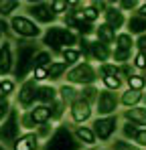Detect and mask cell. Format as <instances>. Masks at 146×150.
<instances>
[{
	"label": "cell",
	"instance_id": "f35d334b",
	"mask_svg": "<svg viewBox=\"0 0 146 150\" xmlns=\"http://www.w3.org/2000/svg\"><path fill=\"white\" fill-rule=\"evenodd\" d=\"M136 142H138L140 146H146V130H138V134H136Z\"/></svg>",
	"mask_w": 146,
	"mask_h": 150
},
{
	"label": "cell",
	"instance_id": "d6986e66",
	"mask_svg": "<svg viewBox=\"0 0 146 150\" xmlns=\"http://www.w3.org/2000/svg\"><path fill=\"white\" fill-rule=\"evenodd\" d=\"M97 39L103 41V43H112V41H114V30L108 25H101L97 28Z\"/></svg>",
	"mask_w": 146,
	"mask_h": 150
},
{
	"label": "cell",
	"instance_id": "8992f818",
	"mask_svg": "<svg viewBox=\"0 0 146 150\" xmlns=\"http://www.w3.org/2000/svg\"><path fill=\"white\" fill-rule=\"evenodd\" d=\"M94 79H96V71L87 63L73 67L71 71L67 73V81H71V83H91Z\"/></svg>",
	"mask_w": 146,
	"mask_h": 150
},
{
	"label": "cell",
	"instance_id": "7dc6e473",
	"mask_svg": "<svg viewBox=\"0 0 146 150\" xmlns=\"http://www.w3.org/2000/svg\"><path fill=\"white\" fill-rule=\"evenodd\" d=\"M140 16H142V18H146V4L140 8Z\"/></svg>",
	"mask_w": 146,
	"mask_h": 150
},
{
	"label": "cell",
	"instance_id": "6da1fadb",
	"mask_svg": "<svg viewBox=\"0 0 146 150\" xmlns=\"http://www.w3.org/2000/svg\"><path fill=\"white\" fill-rule=\"evenodd\" d=\"M45 45L51 49H69V45H75V35L69 28H61V26H51L45 33Z\"/></svg>",
	"mask_w": 146,
	"mask_h": 150
},
{
	"label": "cell",
	"instance_id": "c3c4849f",
	"mask_svg": "<svg viewBox=\"0 0 146 150\" xmlns=\"http://www.w3.org/2000/svg\"><path fill=\"white\" fill-rule=\"evenodd\" d=\"M0 150H6V148H4V144H0Z\"/></svg>",
	"mask_w": 146,
	"mask_h": 150
},
{
	"label": "cell",
	"instance_id": "d6a6232c",
	"mask_svg": "<svg viewBox=\"0 0 146 150\" xmlns=\"http://www.w3.org/2000/svg\"><path fill=\"white\" fill-rule=\"evenodd\" d=\"M103 83L108 87H112V89H118L120 87V79L118 77H103Z\"/></svg>",
	"mask_w": 146,
	"mask_h": 150
},
{
	"label": "cell",
	"instance_id": "7bdbcfd3",
	"mask_svg": "<svg viewBox=\"0 0 146 150\" xmlns=\"http://www.w3.org/2000/svg\"><path fill=\"white\" fill-rule=\"evenodd\" d=\"M126 57H128V51H116V61H124Z\"/></svg>",
	"mask_w": 146,
	"mask_h": 150
},
{
	"label": "cell",
	"instance_id": "f6af8a7d",
	"mask_svg": "<svg viewBox=\"0 0 146 150\" xmlns=\"http://www.w3.org/2000/svg\"><path fill=\"white\" fill-rule=\"evenodd\" d=\"M134 4H136L134 0H124V2H122V6H124V8H134Z\"/></svg>",
	"mask_w": 146,
	"mask_h": 150
},
{
	"label": "cell",
	"instance_id": "603a6c76",
	"mask_svg": "<svg viewBox=\"0 0 146 150\" xmlns=\"http://www.w3.org/2000/svg\"><path fill=\"white\" fill-rule=\"evenodd\" d=\"M91 51H94V55H96L99 61H106L108 59V49H106V45H99V43H94V45H89Z\"/></svg>",
	"mask_w": 146,
	"mask_h": 150
},
{
	"label": "cell",
	"instance_id": "3957f363",
	"mask_svg": "<svg viewBox=\"0 0 146 150\" xmlns=\"http://www.w3.org/2000/svg\"><path fill=\"white\" fill-rule=\"evenodd\" d=\"M77 142L73 140L71 132L67 128H57V132L49 138L47 146L43 150H75Z\"/></svg>",
	"mask_w": 146,
	"mask_h": 150
},
{
	"label": "cell",
	"instance_id": "44dd1931",
	"mask_svg": "<svg viewBox=\"0 0 146 150\" xmlns=\"http://www.w3.org/2000/svg\"><path fill=\"white\" fill-rule=\"evenodd\" d=\"M77 138L87 142V144H94L96 142V134L89 130V128H77Z\"/></svg>",
	"mask_w": 146,
	"mask_h": 150
},
{
	"label": "cell",
	"instance_id": "e575fe53",
	"mask_svg": "<svg viewBox=\"0 0 146 150\" xmlns=\"http://www.w3.org/2000/svg\"><path fill=\"white\" fill-rule=\"evenodd\" d=\"M83 18H87V21H96V18H97V10H96V8H85V10H83Z\"/></svg>",
	"mask_w": 146,
	"mask_h": 150
},
{
	"label": "cell",
	"instance_id": "8d00e7d4",
	"mask_svg": "<svg viewBox=\"0 0 146 150\" xmlns=\"http://www.w3.org/2000/svg\"><path fill=\"white\" fill-rule=\"evenodd\" d=\"M124 134H126L128 138H136V134H138V130H136V126L128 124L126 128H124Z\"/></svg>",
	"mask_w": 146,
	"mask_h": 150
},
{
	"label": "cell",
	"instance_id": "ab89813d",
	"mask_svg": "<svg viewBox=\"0 0 146 150\" xmlns=\"http://www.w3.org/2000/svg\"><path fill=\"white\" fill-rule=\"evenodd\" d=\"M96 93H97V91H96V89H91V87L83 89V98H85V103H87L89 100H94V96H96Z\"/></svg>",
	"mask_w": 146,
	"mask_h": 150
},
{
	"label": "cell",
	"instance_id": "484cf974",
	"mask_svg": "<svg viewBox=\"0 0 146 150\" xmlns=\"http://www.w3.org/2000/svg\"><path fill=\"white\" fill-rule=\"evenodd\" d=\"M21 4L18 2H14V0H10V2H0V14H10L12 10H16Z\"/></svg>",
	"mask_w": 146,
	"mask_h": 150
},
{
	"label": "cell",
	"instance_id": "836d02e7",
	"mask_svg": "<svg viewBox=\"0 0 146 150\" xmlns=\"http://www.w3.org/2000/svg\"><path fill=\"white\" fill-rule=\"evenodd\" d=\"M101 75L103 77H116L118 75V69L112 67V65H106V67H101Z\"/></svg>",
	"mask_w": 146,
	"mask_h": 150
},
{
	"label": "cell",
	"instance_id": "4dcf8cb0",
	"mask_svg": "<svg viewBox=\"0 0 146 150\" xmlns=\"http://www.w3.org/2000/svg\"><path fill=\"white\" fill-rule=\"evenodd\" d=\"M61 96H63V100H65V101L71 100L73 96H75V89L69 87V85H63V87H61Z\"/></svg>",
	"mask_w": 146,
	"mask_h": 150
},
{
	"label": "cell",
	"instance_id": "f1b7e54d",
	"mask_svg": "<svg viewBox=\"0 0 146 150\" xmlns=\"http://www.w3.org/2000/svg\"><path fill=\"white\" fill-rule=\"evenodd\" d=\"M63 59H65V65H67V63H75V61L79 59V53L75 49H65L63 51Z\"/></svg>",
	"mask_w": 146,
	"mask_h": 150
},
{
	"label": "cell",
	"instance_id": "2e32d148",
	"mask_svg": "<svg viewBox=\"0 0 146 150\" xmlns=\"http://www.w3.org/2000/svg\"><path fill=\"white\" fill-rule=\"evenodd\" d=\"M126 118L132 120V122H138V124L146 126V110L144 108H132L126 112Z\"/></svg>",
	"mask_w": 146,
	"mask_h": 150
},
{
	"label": "cell",
	"instance_id": "30bf717a",
	"mask_svg": "<svg viewBox=\"0 0 146 150\" xmlns=\"http://www.w3.org/2000/svg\"><path fill=\"white\" fill-rule=\"evenodd\" d=\"M35 100H37V85H35V81H24L21 91H18V103L23 108H28Z\"/></svg>",
	"mask_w": 146,
	"mask_h": 150
},
{
	"label": "cell",
	"instance_id": "ac0fdd59",
	"mask_svg": "<svg viewBox=\"0 0 146 150\" xmlns=\"http://www.w3.org/2000/svg\"><path fill=\"white\" fill-rule=\"evenodd\" d=\"M65 69H67L65 63H51L47 67V79H59Z\"/></svg>",
	"mask_w": 146,
	"mask_h": 150
},
{
	"label": "cell",
	"instance_id": "9a60e30c",
	"mask_svg": "<svg viewBox=\"0 0 146 150\" xmlns=\"http://www.w3.org/2000/svg\"><path fill=\"white\" fill-rule=\"evenodd\" d=\"M55 96H57V91H55L53 87H49V85L37 87V100L43 101V103H53V101H55Z\"/></svg>",
	"mask_w": 146,
	"mask_h": 150
},
{
	"label": "cell",
	"instance_id": "5b68a950",
	"mask_svg": "<svg viewBox=\"0 0 146 150\" xmlns=\"http://www.w3.org/2000/svg\"><path fill=\"white\" fill-rule=\"evenodd\" d=\"M10 26L21 37H39L41 35V28L35 25L30 18H26V16H14L10 21Z\"/></svg>",
	"mask_w": 146,
	"mask_h": 150
},
{
	"label": "cell",
	"instance_id": "f546056e",
	"mask_svg": "<svg viewBox=\"0 0 146 150\" xmlns=\"http://www.w3.org/2000/svg\"><path fill=\"white\" fill-rule=\"evenodd\" d=\"M12 89H14V83H12L10 79H6V81L0 83V91H2L4 98H8V93H12Z\"/></svg>",
	"mask_w": 146,
	"mask_h": 150
},
{
	"label": "cell",
	"instance_id": "cb8c5ba5",
	"mask_svg": "<svg viewBox=\"0 0 146 150\" xmlns=\"http://www.w3.org/2000/svg\"><path fill=\"white\" fill-rule=\"evenodd\" d=\"M138 100H140V93L134 91V89H128V91L124 93V98H122V101H124L126 105H134Z\"/></svg>",
	"mask_w": 146,
	"mask_h": 150
},
{
	"label": "cell",
	"instance_id": "4fadbf2b",
	"mask_svg": "<svg viewBox=\"0 0 146 150\" xmlns=\"http://www.w3.org/2000/svg\"><path fill=\"white\" fill-rule=\"evenodd\" d=\"M71 116L75 122H85V120H89V116H91V110H89V103H85V101H75L71 105Z\"/></svg>",
	"mask_w": 146,
	"mask_h": 150
},
{
	"label": "cell",
	"instance_id": "52a82bcc",
	"mask_svg": "<svg viewBox=\"0 0 146 150\" xmlns=\"http://www.w3.org/2000/svg\"><path fill=\"white\" fill-rule=\"evenodd\" d=\"M30 14L37 18V21H41V23H51L53 18H55V12L51 10V4L47 2H37V4H30Z\"/></svg>",
	"mask_w": 146,
	"mask_h": 150
},
{
	"label": "cell",
	"instance_id": "681fc988",
	"mask_svg": "<svg viewBox=\"0 0 146 150\" xmlns=\"http://www.w3.org/2000/svg\"><path fill=\"white\" fill-rule=\"evenodd\" d=\"M0 37H2V28H0Z\"/></svg>",
	"mask_w": 146,
	"mask_h": 150
},
{
	"label": "cell",
	"instance_id": "74e56055",
	"mask_svg": "<svg viewBox=\"0 0 146 150\" xmlns=\"http://www.w3.org/2000/svg\"><path fill=\"white\" fill-rule=\"evenodd\" d=\"M134 65H136V67H146V55L144 53H138V55H136Z\"/></svg>",
	"mask_w": 146,
	"mask_h": 150
},
{
	"label": "cell",
	"instance_id": "d590c367",
	"mask_svg": "<svg viewBox=\"0 0 146 150\" xmlns=\"http://www.w3.org/2000/svg\"><path fill=\"white\" fill-rule=\"evenodd\" d=\"M41 79H47V67L35 69V81H41Z\"/></svg>",
	"mask_w": 146,
	"mask_h": 150
},
{
	"label": "cell",
	"instance_id": "7402d4cb",
	"mask_svg": "<svg viewBox=\"0 0 146 150\" xmlns=\"http://www.w3.org/2000/svg\"><path fill=\"white\" fill-rule=\"evenodd\" d=\"M49 61H51V55L49 53H37L35 59H33V67L39 69V67H47Z\"/></svg>",
	"mask_w": 146,
	"mask_h": 150
},
{
	"label": "cell",
	"instance_id": "5bb4252c",
	"mask_svg": "<svg viewBox=\"0 0 146 150\" xmlns=\"http://www.w3.org/2000/svg\"><path fill=\"white\" fill-rule=\"evenodd\" d=\"M28 116H30V120L35 124H47L49 118H51V110H49L47 105H35Z\"/></svg>",
	"mask_w": 146,
	"mask_h": 150
},
{
	"label": "cell",
	"instance_id": "ee69618b",
	"mask_svg": "<svg viewBox=\"0 0 146 150\" xmlns=\"http://www.w3.org/2000/svg\"><path fill=\"white\" fill-rule=\"evenodd\" d=\"M79 30H81L83 35H87V33L91 30V25H87V23H81V25H79Z\"/></svg>",
	"mask_w": 146,
	"mask_h": 150
},
{
	"label": "cell",
	"instance_id": "ffe728a7",
	"mask_svg": "<svg viewBox=\"0 0 146 150\" xmlns=\"http://www.w3.org/2000/svg\"><path fill=\"white\" fill-rule=\"evenodd\" d=\"M130 30L132 33H144L146 30V18L142 16H134V18H130Z\"/></svg>",
	"mask_w": 146,
	"mask_h": 150
},
{
	"label": "cell",
	"instance_id": "d4e9b609",
	"mask_svg": "<svg viewBox=\"0 0 146 150\" xmlns=\"http://www.w3.org/2000/svg\"><path fill=\"white\" fill-rule=\"evenodd\" d=\"M128 83H130V89H134V91H138V89L144 87V79L138 77V75H130L128 77Z\"/></svg>",
	"mask_w": 146,
	"mask_h": 150
},
{
	"label": "cell",
	"instance_id": "4316f807",
	"mask_svg": "<svg viewBox=\"0 0 146 150\" xmlns=\"http://www.w3.org/2000/svg\"><path fill=\"white\" fill-rule=\"evenodd\" d=\"M8 112H10V101H8V98L0 96V122L8 116Z\"/></svg>",
	"mask_w": 146,
	"mask_h": 150
},
{
	"label": "cell",
	"instance_id": "7a4b0ae2",
	"mask_svg": "<svg viewBox=\"0 0 146 150\" xmlns=\"http://www.w3.org/2000/svg\"><path fill=\"white\" fill-rule=\"evenodd\" d=\"M35 55H37V51L33 43H18V57H16V67H14V75L18 79L26 77V73L33 69Z\"/></svg>",
	"mask_w": 146,
	"mask_h": 150
},
{
	"label": "cell",
	"instance_id": "bcb514c9",
	"mask_svg": "<svg viewBox=\"0 0 146 150\" xmlns=\"http://www.w3.org/2000/svg\"><path fill=\"white\" fill-rule=\"evenodd\" d=\"M138 47L142 51H146V37H140V41H138Z\"/></svg>",
	"mask_w": 146,
	"mask_h": 150
},
{
	"label": "cell",
	"instance_id": "8fae6325",
	"mask_svg": "<svg viewBox=\"0 0 146 150\" xmlns=\"http://www.w3.org/2000/svg\"><path fill=\"white\" fill-rule=\"evenodd\" d=\"M116 110V96L110 91H101L97 98V112L99 114H112Z\"/></svg>",
	"mask_w": 146,
	"mask_h": 150
},
{
	"label": "cell",
	"instance_id": "1f68e13d",
	"mask_svg": "<svg viewBox=\"0 0 146 150\" xmlns=\"http://www.w3.org/2000/svg\"><path fill=\"white\" fill-rule=\"evenodd\" d=\"M67 6H69L67 2H63V0H57V2H53V4H51V10H53V12H63Z\"/></svg>",
	"mask_w": 146,
	"mask_h": 150
},
{
	"label": "cell",
	"instance_id": "b9f144b4",
	"mask_svg": "<svg viewBox=\"0 0 146 150\" xmlns=\"http://www.w3.org/2000/svg\"><path fill=\"white\" fill-rule=\"evenodd\" d=\"M23 126L24 128H35V122L30 120V116H24L23 118Z\"/></svg>",
	"mask_w": 146,
	"mask_h": 150
},
{
	"label": "cell",
	"instance_id": "f907efd6",
	"mask_svg": "<svg viewBox=\"0 0 146 150\" xmlns=\"http://www.w3.org/2000/svg\"><path fill=\"white\" fill-rule=\"evenodd\" d=\"M0 83H2V81H0Z\"/></svg>",
	"mask_w": 146,
	"mask_h": 150
},
{
	"label": "cell",
	"instance_id": "ba28073f",
	"mask_svg": "<svg viewBox=\"0 0 146 150\" xmlns=\"http://www.w3.org/2000/svg\"><path fill=\"white\" fill-rule=\"evenodd\" d=\"M14 59H12V49L10 43H2L0 45V75H8L12 71Z\"/></svg>",
	"mask_w": 146,
	"mask_h": 150
},
{
	"label": "cell",
	"instance_id": "7c38bea8",
	"mask_svg": "<svg viewBox=\"0 0 146 150\" xmlns=\"http://www.w3.org/2000/svg\"><path fill=\"white\" fill-rule=\"evenodd\" d=\"M37 146H39V138L37 134H30V132L14 140V150H37Z\"/></svg>",
	"mask_w": 146,
	"mask_h": 150
},
{
	"label": "cell",
	"instance_id": "60d3db41",
	"mask_svg": "<svg viewBox=\"0 0 146 150\" xmlns=\"http://www.w3.org/2000/svg\"><path fill=\"white\" fill-rule=\"evenodd\" d=\"M61 110H63V105L61 103H55V110L51 112V118H59L61 116Z\"/></svg>",
	"mask_w": 146,
	"mask_h": 150
},
{
	"label": "cell",
	"instance_id": "9c48e42d",
	"mask_svg": "<svg viewBox=\"0 0 146 150\" xmlns=\"http://www.w3.org/2000/svg\"><path fill=\"white\" fill-rule=\"evenodd\" d=\"M94 130H96V134L101 140L110 138L112 132L116 130V118H99V120H96L94 122Z\"/></svg>",
	"mask_w": 146,
	"mask_h": 150
},
{
	"label": "cell",
	"instance_id": "277c9868",
	"mask_svg": "<svg viewBox=\"0 0 146 150\" xmlns=\"http://www.w3.org/2000/svg\"><path fill=\"white\" fill-rule=\"evenodd\" d=\"M18 114H16V110H10L8 112V116H6V120L2 122L0 126V142H4V144H14V140L18 138Z\"/></svg>",
	"mask_w": 146,
	"mask_h": 150
},
{
	"label": "cell",
	"instance_id": "83f0119b",
	"mask_svg": "<svg viewBox=\"0 0 146 150\" xmlns=\"http://www.w3.org/2000/svg\"><path fill=\"white\" fill-rule=\"evenodd\" d=\"M132 47V39L128 37V35H120L118 37V49L120 51H130Z\"/></svg>",
	"mask_w": 146,
	"mask_h": 150
},
{
	"label": "cell",
	"instance_id": "e0dca14e",
	"mask_svg": "<svg viewBox=\"0 0 146 150\" xmlns=\"http://www.w3.org/2000/svg\"><path fill=\"white\" fill-rule=\"evenodd\" d=\"M106 18H108V26L110 28H120L122 23H124V16H122L120 10H108Z\"/></svg>",
	"mask_w": 146,
	"mask_h": 150
}]
</instances>
